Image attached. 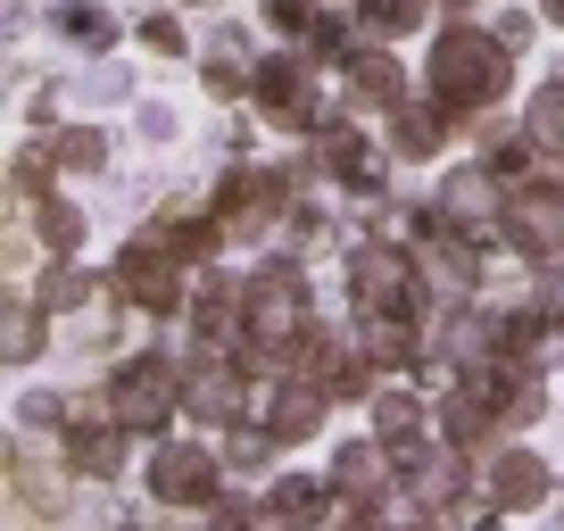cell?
<instances>
[{"mask_svg":"<svg viewBox=\"0 0 564 531\" xmlns=\"http://www.w3.org/2000/svg\"><path fill=\"white\" fill-rule=\"evenodd\" d=\"M507 42L481 34V25H441V42H432V100L448 108V117H474V108H490L498 91H507Z\"/></svg>","mask_w":564,"mask_h":531,"instance_id":"1","label":"cell"},{"mask_svg":"<svg viewBox=\"0 0 564 531\" xmlns=\"http://www.w3.org/2000/svg\"><path fill=\"white\" fill-rule=\"evenodd\" d=\"M241 333H249V357H265V366H282V357L300 349V333H307V283H300V266H265L258 283H249Z\"/></svg>","mask_w":564,"mask_h":531,"instance_id":"2","label":"cell"},{"mask_svg":"<svg viewBox=\"0 0 564 531\" xmlns=\"http://www.w3.org/2000/svg\"><path fill=\"white\" fill-rule=\"evenodd\" d=\"M498 241L523 249V258H564V183L556 175L507 183V199H498Z\"/></svg>","mask_w":564,"mask_h":531,"instance_id":"3","label":"cell"},{"mask_svg":"<svg viewBox=\"0 0 564 531\" xmlns=\"http://www.w3.org/2000/svg\"><path fill=\"white\" fill-rule=\"evenodd\" d=\"M349 300H357V316H382V307H432V291H423V274H415V249H399V241H366L349 258Z\"/></svg>","mask_w":564,"mask_h":531,"instance_id":"4","label":"cell"},{"mask_svg":"<svg viewBox=\"0 0 564 531\" xmlns=\"http://www.w3.org/2000/svg\"><path fill=\"white\" fill-rule=\"evenodd\" d=\"M108 399H117V424L124 432H166V415L183 408V373L166 366V357H133Z\"/></svg>","mask_w":564,"mask_h":531,"instance_id":"5","label":"cell"},{"mask_svg":"<svg viewBox=\"0 0 564 531\" xmlns=\"http://www.w3.org/2000/svg\"><path fill=\"white\" fill-rule=\"evenodd\" d=\"M216 481H225V465L208 457V448H159L150 457V498H166V507H216Z\"/></svg>","mask_w":564,"mask_h":531,"instance_id":"6","label":"cell"},{"mask_svg":"<svg viewBox=\"0 0 564 531\" xmlns=\"http://www.w3.org/2000/svg\"><path fill=\"white\" fill-rule=\"evenodd\" d=\"M490 507H507V514H531V507H547V490H556V474H547V457L540 448H498L490 457Z\"/></svg>","mask_w":564,"mask_h":531,"instance_id":"7","label":"cell"},{"mask_svg":"<svg viewBox=\"0 0 564 531\" xmlns=\"http://www.w3.org/2000/svg\"><path fill=\"white\" fill-rule=\"evenodd\" d=\"M432 199H441L448 225H465V232H498V175H490V166H457V175H448Z\"/></svg>","mask_w":564,"mask_h":531,"instance_id":"8","label":"cell"},{"mask_svg":"<svg viewBox=\"0 0 564 531\" xmlns=\"http://www.w3.org/2000/svg\"><path fill=\"white\" fill-rule=\"evenodd\" d=\"M382 481H399L382 432H373V441H340V448H333V490H340V498H382Z\"/></svg>","mask_w":564,"mask_h":531,"instance_id":"9","label":"cell"},{"mask_svg":"<svg viewBox=\"0 0 564 531\" xmlns=\"http://www.w3.org/2000/svg\"><path fill=\"white\" fill-rule=\"evenodd\" d=\"M183 408H192L199 424H232V415H241V366H225V357H199L192 382H183Z\"/></svg>","mask_w":564,"mask_h":531,"instance_id":"10","label":"cell"},{"mask_svg":"<svg viewBox=\"0 0 564 531\" xmlns=\"http://www.w3.org/2000/svg\"><path fill=\"white\" fill-rule=\"evenodd\" d=\"M340 75H349V100H357V108H399V100H406V67H399V51H382V42H373V51H357Z\"/></svg>","mask_w":564,"mask_h":531,"instance_id":"11","label":"cell"},{"mask_svg":"<svg viewBox=\"0 0 564 531\" xmlns=\"http://www.w3.org/2000/svg\"><path fill=\"white\" fill-rule=\"evenodd\" d=\"M465 481H474V474H465V448L448 441V448H423V465L399 481V490L415 498V507H457V498H465Z\"/></svg>","mask_w":564,"mask_h":531,"instance_id":"12","label":"cell"},{"mask_svg":"<svg viewBox=\"0 0 564 531\" xmlns=\"http://www.w3.org/2000/svg\"><path fill=\"white\" fill-rule=\"evenodd\" d=\"M249 91H258V108H274V117H291V124L316 117V100H307V67H300V58H258Z\"/></svg>","mask_w":564,"mask_h":531,"instance_id":"13","label":"cell"},{"mask_svg":"<svg viewBox=\"0 0 564 531\" xmlns=\"http://www.w3.org/2000/svg\"><path fill=\"white\" fill-rule=\"evenodd\" d=\"M324 415H333V390L324 382H291V390H274L265 432H274V441H307V432H324Z\"/></svg>","mask_w":564,"mask_h":531,"instance_id":"14","label":"cell"},{"mask_svg":"<svg viewBox=\"0 0 564 531\" xmlns=\"http://www.w3.org/2000/svg\"><path fill=\"white\" fill-rule=\"evenodd\" d=\"M448 124H457V117H448L441 100H399V108H390V150H399V159H432Z\"/></svg>","mask_w":564,"mask_h":531,"instance_id":"15","label":"cell"},{"mask_svg":"<svg viewBox=\"0 0 564 531\" xmlns=\"http://www.w3.org/2000/svg\"><path fill=\"white\" fill-rule=\"evenodd\" d=\"M324 498H333V474H282L274 490H265V514H274V523H316L324 514Z\"/></svg>","mask_w":564,"mask_h":531,"instance_id":"16","label":"cell"},{"mask_svg":"<svg viewBox=\"0 0 564 531\" xmlns=\"http://www.w3.org/2000/svg\"><path fill=\"white\" fill-rule=\"evenodd\" d=\"M523 133L547 150V159H564V75L531 91V108H523Z\"/></svg>","mask_w":564,"mask_h":531,"instance_id":"17","label":"cell"},{"mask_svg":"<svg viewBox=\"0 0 564 531\" xmlns=\"http://www.w3.org/2000/svg\"><path fill=\"white\" fill-rule=\"evenodd\" d=\"M531 159H540V142H531L523 124H490V142H481V166H490L498 183H514Z\"/></svg>","mask_w":564,"mask_h":531,"instance_id":"18","label":"cell"},{"mask_svg":"<svg viewBox=\"0 0 564 531\" xmlns=\"http://www.w3.org/2000/svg\"><path fill=\"white\" fill-rule=\"evenodd\" d=\"M373 432H382V441H406V432H423V399L415 390H373Z\"/></svg>","mask_w":564,"mask_h":531,"instance_id":"19","label":"cell"},{"mask_svg":"<svg viewBox=\"0 0 564 531\" xmlns=\"http://www.w3.org/2000/svg\"><path fill=\"white\" fill-rule=\"evenodd\" d=\"M357 25L382 34V42H399V34H415V25H423V0H357Z\"/></svg>","mask_w":564,"mask_h":531,"instance_id":"20","label":"cell"},{"mask_svg":"<svg viewBox=\"0 0 564 531\" xmlns=\"http://www.w3.org/2000/svg\"><path fill=\"white\" fill-rule=\"evenodd\" d=\"M34 349H42V316L34 307H0V366H18Z\"/></svg>","mask_w":564,"mask_h":531,"instance_id":"21","label":"cell"},{"mask_svg":"<svg viewBox=\"0 0 564 531\" xmlns=\"http://www.w3.org/2000/svg\"><path fill=\"white\" fill-rule=\"evenodd\" d=\"M117 457H124V424H108V432H75V465H84V474H117Z\"/></svg>","mask_w":564,"mask_h":531,"instance_id":"22","label":"cell"},{"mask_svg":"<svg viewBox=\"0 0 564 531\" xmlns=\"http://www.w3.org/2000/svg\"><path fill=\"white\" fill-rule=\"evenodd\" d=\"M307 58H333V67H349V18H307Z\"/></svg>","mask_w":564,"mask_h":531,"instance_id":"23","label":"cell"},{"mask_svg":"<svg viewBox=\"0 0 564 531\" xmlns=\"http://www.w3.org/2000/svg\"><path fill=\"white\" fill-rule=\"evenodd\" d=\"M249 84V67H241V34H225L208 51V91H241Z\"/></svg>","mask_w":564,"mask_h":531,"instance_id":"24","label":"cell"},{"mask_svg":"<svg viewBox=\"0 0 564 531\" xmlns=\"http://www.w3.org/2000/svg\"><path fill=\"white\" fill-rule=\"evenodd\" d=\"M531 307H540L547 324H564V266H547L540 283H531Z\"/></svg>","mask_w":564,"mask_h":531,"instance_id":"25","label":"cell"},{"mask_svg":"<svg viewBox=\"0 0 564 531\" xmlns=\"http://www.w3.org/2000/svg\"><path fill=\"white\" fill-rule=\"evenodd\" d=\"M249 514H258V498H241V490H216V531H249Z\"/></svg>","mask_w":564,"mask_h":531,"instance_id":"26","label":"cell"},{"mask_svg":"<svg viewBox=\"0 0 564 531\" xmlns=\"http://www.w3.org/2000/svg\"><path fill=\"white\" fill-rule=\"evenodd\" d=\"M265 457H274V432H241V441H232V465H241V474H258Z\"/></svg>","mask_w":564,"mask_h":531,"instance_id":"27","label":"cell"},{"mask_svg":"<svg viewBox=\"0 0 564 531\" xmlns=\"http://www.w3.org/2000/svg\"><path fill=\"white\" fill-rule=\"evenodd\" d=\"M108 150H100V133H67V142H58V166H100Z\"/></svg>","mask_w":564,"mask_h":531,"instance_id":"28","label":"cell"},{"mask_svg":"<svg viewBox=\"0 0 564 531\" xmlns=\"http://www.w3.org/2000/svg\"><path fill=\"white\" fill-rule=\"evenodd\" d=\"M42 232H51V241H58V249H67V241H75V232H84V216H75V208H67V199H51V208H42Z\"/></svg>","mask_w":564,"mask_h":531,"instance_id":"29","label":"cell"},{"mask_svg":"<svg viewBox=\"0 0 564 531\" xmlns=\"http://www.w3.org/2000/svg\"><path fill=\"white\" fill-rule=\"evenodd\" d=\"M84 300V274H42V307H75Z\"/></svg>","mask_w":564,"mask_h":531,"instance_id":"30","label":"cell"},{"mask_svg":"<svg viewBox=\"0 0 564 531\" xmlns=\"http://www.w3.org/2000/svg\"><path fill=\"white\" fill-rule=\"evenodd\" d=\"M265 18H274L282 34H307V0H265Z\"/></svg>","mask_w":564,"mask_h":531,"instance_id":"31","label":"cell"},{"mask_svg":"<svg viewBox=\"0 0 564 531\" xmlns=\"http://www.w3.org/2000/svg\"><path fill=\"white\" fill-rule=\"evenodd\" d=\"M498 42H507V51H531V18H523V9H507V18H498Z\"/></svg>","mask_w":564,"mask_h":531,"instance_id":"32","label":"cell"},{"mask_svg":"<svg viewBox=\"0 0 564 531\" xmlns=\"http://www.w3.org/2000/svg\"><path fill=\"white\" fill-rule=\"evenodd\" d=\"M141 34H150V51H183V25H175V18H150Z\"/></svg>","mask_w":564,"mask_h":531,"instance_id":"33","label":"cell"},{"mask_svg":"<svg viewBox=\"0 0 564 531\" xmlns=\"http://www.w3.org/2000/svg\"><path fill=\"white\" fill-rule=\"evenodd\" d=\"M498 514H507V507H474V514H465V531H498Z\"/></svg>","mask_w":564,"mask_h":531,"instance_id":"34","label":"cell"},{"mask_svg":"<svg viewBox=\"0 0 564 531\" xmlns=\"http://www.w3.org/2000/svg\"><path fill=\"white\" fill-rule=\"evenodd\" d=\"M547 18H556V25H564V0H547Z\"/></svg>","mask_w":564,"mask_h":531,"instance_id":"35","label":"cell"},{"mask_svg":"<svg viewBox=\"0 0 564 531\" xmlns=\"http://www.w3.org/2000/svg\"><path fill=\"white\" fill-rule=\"evenodd\" d=\"M399 531H441V523H399Z\"/></svg>","mask_w":564,"mask_h":531,"instance_id":"36","label":"cell"},{"mask_svg":"<svg viewBox=\"0 0 564 531\" xmlns=\"http://www.w3.org/2000/svg\"><path fill=\"white\" fill-rule=\"evenodd\" d=\"M457 9H474V0H457Z\"/></svg>","mask_w":564,"mask_h":531,"instance_id":"37","label":"cell"}]
</instances>
